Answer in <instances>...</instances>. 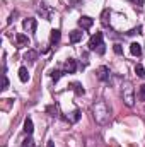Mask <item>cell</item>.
<instances>
[{
  "label": "cell",
  "instance_id": "obj_14",
  "mask_svg": "<svg viewBox=\"0 0 145 147\" xmlns=\"http://www.w3.org/2000/svg\"><path fill=\"white\" fill-rule=\"evenodd\" d=\"M79 118H80V111H79V110H73L72 113L67 116V120H68L70 123H77V121H79Z\"/></svg>",
  "mask_w": 145,
  "mask_h": 147
},
{
  "label": "cell",
  "instance_id": "obj_25",
  "mask_svg": "<svg viewBox=\"0 0 145 147\" xmlns=\"http://www.w3.org/2000/svg\"><path fill=\"white\" fill-rule=\"evenodd\" d=\"M140 89H142V91H144V92H145V84H144V86H142V87H140Z\"/></svg>",
  "mask_w": 145,
  "mask_h": 147
},
{
  "label": "cell",
  "instance_id": "obj_16",
  "mask_svg": "<svg viewBox=\"0 0 145 147\" xmlns=\"http://www.w3.org/2000/svg\"><path fill=\"white\" fill-rule=\"evenodd\" d=\"M70 87L75 91V94H79V96H82V94H84V87H82V84H79V82H73Z\"/></svg>",
  "mask_w": 145,
  "mask_h": 147
},
{
  "label": "cell",
  "instance_id": "obj_11",
  "mask_svg": "<svg viewBox=\"0 0 145 147\" xmlns=\"http://www.w3.org/2000/svg\"><path fill=\"white\" fill-rule=\"evenodd\" d=\"M84 36V33L82 31H79V29H73L72 33H70V43H79L80 39Z\"/></svg>",
  "mask_w": 145,
  "mask_h": 147
},
{
  "label": "cell",
  "instance_id": "obj_5",
  "mask_svg": "<svg viewBox=\"0 0 145 147\" xmlns=\"http://www.w3.org/2000/svg\"><path fill=\"white\" fill-rule=\"evenodd\" d=\"M92 24H94V19L89 17V16H82V17L79 19V26H80L82 29H91Z\"/></svg>",
  "mask_w": 145,
  "mask_h": 147
},
{
  "label": "cell",
  "instance_id": "obj_24",
  "mask_svg": "<svg viewBox=\"0 0 145 147\" xmlns=\"http://www.w3.org/2000/svg\"><path fill=\"white\" fill-rule=\"evenodd\" d=\"M48 147H55V144H53V140H48Z\"/></svg>",
  "mask_w": 145,
  "mask_h": 147
},
{
  "label": "cell",
  "instance_id": "obj_13",
  "mask_svg": "<svg viewBox=\"0 0 145 147\" xmlns=\"http://www.w3.org/2000/svg\"><path fill=\"white\" fill-rule=\"evenodd\" d=\"M36 58H38V51H34V50H28L26 55H24V60H29V62H36Z\"/></svg>",
  "mask_w": 145,
  "mask_h": 147
},
{
  "label": "cell",
  "instance_id": "obj_21",
  "mask_svg": "<svg viewBox=\"0 0 145 147\" xmlns=\"http://www.w3.org/2000/svg\"><path fill=\"white\" fill-rule=\"evenodd\" d=\"M113 50H114V53H116V55H121V53H123L121 45H114V46H113Z\"/></svg>",
  "mask_w": 145,
  "mask_h": 147
},
{
  "label": "cell",
  "instance_id": "obj_3",
  "mask_svg": "<svg viewBox=\"0 0 145 147\" xmlns=\"http://www.w3.org/2000/svg\"><path fill=\"white\" fill-rule=\"evenodd\" d=\"M89 50H91V51H96V50H97L99 55H103V53L106 51L104 43H103V33H96L94 36L89 39Z\"/></svg>",
  "mask_w": 145,
  "mask_h": 147
},
{
  "label": "cell",
  "instance_id": "obj_2",
  "mask_svg": "<svg viewBox=\"0 0 145 147\" xmlns=\"http://www.w3.org/2000/svg\"><path fill=\"white\" fill-rule=\"evenodd\" d=\"M135 89L132 86V82H125L121 86V96H123V101L126 106H133V101H135V96H133Z\"/></svg>",
  "mask_w": 145,
  "mask_h": 147
},
{
  "label": "cell",
  "instance_id": "obj_19",
  "mask_svg": "<svg viewBox=\"0 0 145 147\" xmlns=\"http://www.w3.org/2000/svg\"><path fill=\"white\" fill-rule=\"evenodd\" d=\"M108 17H109V10H104V12H103V17H101V19H103V21H101V22H103V26H108V24H109Z\"/></svg>",
  "mask_w": 145,
  "mask_h": 147
},
{
  "label": "cell",
  "instance_id": "obj_7",
  "mask_svg": "<svg viewBox=\"0 0 145 147\" xmlns=\"http://www.w3.org/2000/svg\"><path fill=\"white\" fill-rule=\"evenodd\" d=\"M15 41H17V46L19 48H26V46H29V38L26 36V34H22V33H19L17 36H15Z\"/></svg>",
  "mask_w": 145,
  "mask_h": 147
},
{
  "label": "cell",
  "instance_id": "obj_8",
  "mask_svg": "<svg viewBox=\"0 0 145 147\" xmlns=\"http://www.w3.org/2000/svg\"><path fill=\"white\" fill-rule=\"evenodd\" d=\"M63 69H65V72H67V74H73L75 70H77V62H75L73 58H68V60L65 62Z\"/></svg>",
  "mask_w": 145,
  "mask_h": 147
},
{
  "label": "cell",
  "instance_id": "obj_23",
  "mask_svg": "<svg viewBox=\"0 0 145 147\" xmlns=\"http://www.w3.org/2000/svg\"><path fill=\"white\" fill-rule=\"evenodd\" d=\"M133 5H137V7H144V2L145 0H130Z\"/></svg>",
  "mask_w": 145,
  "mask_h": 147
},
{
  "label": "cell",
  "instance_id": "obj_15",
  "mask_svg": "<svg viewBox=\"0 0 145 147\" xmlns=\"http://www.w3.org/2000/svg\"><path fill=\"white\" fill-rule=\"evenodd\" d=\"M33 130H34V128H33V120H31V118H26V121H24V132H26L28 135H31Z\"/></svg>",
  "mask_w": 145,
  "mask_h": 147
},
{
  "label": "cell",
  "instance_id": "obj_20",
  "mask_svg": "<svg viewBox=\"0 0 145 147\" xmlns=\"http://www.w3.org/2000/svg\"><path fill=\"white\" fill-rule=\"evenodd\" d=\"M60 77H62V72H60V70H53V72H51V79H53L55 82H56Z\"/></svg>",
  "mask_w": 145,
  "mask_h": 147
},
{
  "label": "cell",
  "instance_id": "obj_17",
  "mask_svg": "<svg viewBox=\"0 0 145 147\" xmlns=\"http://www.w3.org/2000/svg\"><path fill=\"white\" fill-rule=\"evenodd\" d=\"M135 74H137L138 77H145V69H144V65L137 63V65H135Z\"/></svg>",
  "mask_w": 145,
  "mask_h": 147
},
{
  "label": "cell",
  "instance_id": "obj_12",
  "mask_svg": "<svg viewBox=\"0 0 145 147\" xmlns=\"http://www.w3.org/2000/svg\"><path fill=\"white\" fill-rule=\"evenodd\" d=\"M19 79H21V82H28L29 80V72H28L26 67H21L19 69Z\"/></svg>",
  "mask_w": 145,
  "mask_h": 147
},
{
  "label": "cell",
  "instance_id": "obj_6",
  "mask_svg": "<svg viewBox=\"0 0 145 147\" xmlns=\"http://www.w3.org/2000/svg\"><path fill=\"white\" fill-rule=\"evenodd\" d=\"M109 77H111V72H109L108 67H104V65H103V67H99V69H97V79H99V80L108 82Z\"/></svg>",
  "mask_w": 145,
  "mask_h": 147
},
{
  "label": "cell",
  "instance_id": "obj_10",
  "mask_svg": "<svg viewBox=\"0 0 145 147\" xmlns=\"http://www.w3.org/2000/svg\"><path fill=\"white\" fill-rule=\"evenodd\" d=\"M130 51H132V55L140 57V55H142V45H140V43H132V45H130Z\"/></svg>",
  "mask_w": 145,
  "mask_h": 147
},
{
  "label": "cell",
  "instance_id": "obj_18",
  "mask_svg": "<svg viewBox=\"0 0 145 147\" xmlns=\"http://www.w3.org/2000/svg\"><path fill=\"white\" fill-rule=\"evenodd\" d=\"M22 147H34V140H33L31 137L24 139V140H22Z\"/></svg>",
  "mask_w": 145,
  "mask_h": 147
},
{
  "label": "cell",
  "instance_id": "obj_1",
  "mask_svg": "<svg viewBox=\"0 0 145 147\" xmlns=\"http://www.w3.org/2000/svg\"><path fill=\"white\" fill-rule=\"evenodd\" d=\"M92 116L99 125H106L111 120V108L106 105V101H97L92 105Z\"/></svg>",
  "mask_w": 145,
  "mask_h": 147
},
{
  "label": "cell",
  "instance_id": "obj_22",
  "mask_svg": "<svg viewBox=\"0 0 145 147\" xmlns=\"http://www.w3.org/2000/svg\"><path fill=\"white\" fill-rule=\"evenodd\" d=\"M9 89V79L7 75H3V86H2V91H7Z\"/></svg>",
  "mask_w": 145,
  "mask_h": 147
},
{
  "label": "cell",
  "instance_id": "obj_9",
  "mask_svg": "<svg viewBox=\"0 0 145 147\" xmlns=\"http://www.w3.org/2000/svg\"><path fill=\"white\" fill-rule=\"evenodd\" d=\"M60 36H62L60 31H58V29H53L51 34H50V45H51V46H56V45L60 43Z\"/></svg>",
  "mask_w": 145,
  "mask_h": 147
},
{
  "label": "cell",
  "instance_id": "obj_4",
  "mask_svg": "<svg viewBox=\"0 0 145 147\" xmlns=\"http://www.w3.org/2000/svg\"><path fill=\"white\" fill-rule=\"evenodd\" d=\"M22 28L28 31V33H34L38 28L36 24V19H33V17H29V19H24V22H22Z\"/></svg>",
  "mask_w": 145,
  "mask_h": 147
}]
</instances>
